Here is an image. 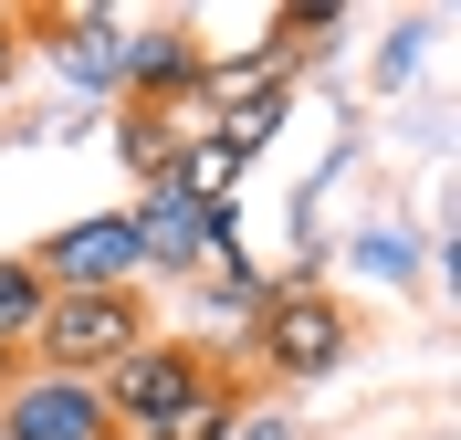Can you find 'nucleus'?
Here are the masks:
<instances>
[{"mask_svg": "<svg viewBox=\"0 0 461 440\" xmlns=\"http://www.w3.org/2000/svg\"><path fill=\"white\" fill-rule=\"evenodd\" d=\"M210 210H221V200L137 189V210H126V231H137V283H158V273H200V263H210Z\"/></svg>", "mask_w": 461, "mask_h": 440, "instance_id": "obj_8", "label": "nucleus"}, {"mask_svg": "<svg viewBox=\"0 0 461 440\" xmlns=\"http://www.w3.org/2000/svg\"><path fill=\"white\" fill-rule=\"evenodd\" d=\"M357 263H367V273H388V283H399V273H409V241H399V231H367V241H357Z\"/></svg>", "mask_w": 461, "mask_h": 440, "instance_id": "obj_13", "label": "nucleus"}, {"mask_svg": "<svg viewBox=\"0 0 461 440\" xmlns=\"http://www.w3.org/2000/svg\"><path fill=\"white\" fill-rule=\"evenodd\" d=\"M22 63H32V42H22V11H0V85H11Z\"/></svg>", "mask_w": 461, "mask_h": 440, "instance_id": "obj_14", "label": "nucleus"}, {"mask_svg": "<svg viewBox=\"0 0 461 440\" xmlns=\"http://www.w3.org/2000/svg\"><path fill=\"white\" fill-rule=\"evenodd\" d=\"M221 367H230V356L200 346V336H147V346H126L105 378H95L105 430H115V440H158L189 399H200V388H221Z\"/></svg>", "mask_w": 461, "mask_h": 440, "instance_id": "obj_2", "label": "nucleus"}, {"mask_svg": "<svg viewBox=\"0 0 461 440\" xmlns=\"http://www.w3.org/2000/svg\"><path fill=\"white\" fill-rule=\"evenodd\" d=\"M241 440H294V419H284V409H262V419H241Z\"/></svg>", "mask_w": 461, "mask_h": 440, "instance_id": "obj_15", "label": "nucleus"}, {"mask_svg": "<svg viewBox=\"0 0 461 440\" xmlns=\"http://www.w3.org/2000/svg\"><path fill=\"white\" fill-rule=\"evenodd\" d=\"M178 137H189V116H147V105H115V157L137 168V189H158V178H168Z\"/></svg>", "mask_w": 461, "mask_h": 440, "instance_id": "obj_10", "label": "nucleus"}, {"mask_svg": "<svg viewBox=\"0 0 461 440\" xmlns=\"http://www.w3.org/2000/svg\"><path fill=\"white\" fill-rule=\"evenodd\" d=\"M32 273H42L53 293L137 283V231H126V210H95V220H63L53 241H32Z\"/></svg>", "mask_w": 461, "mask_h": 440, "instance_id": "obj_5", "label": "nucleus"}, {"mask_svg": "<svg viewBox=\"0 0 461 440\" xmlns=\"http://www.w3.org/2000/svg\"><path fill=\"white\" fill-rule=\"evenodd\" d=\"M241 356H252V378H273V388H315V378H336L346 356H357V315H346V293H325V283H273L252 304V325H241Z\"/></svg>", "mask_w": 461, "mask_h": 440, "instance_id": "obj_1", "label": "nucleus"}, {"mask_svg": "<svg viewBox=\"0 0 461 440\" xmlns=\"http://www.w3.org/2000/svg\"><path fill=\"white\" fill-rule=\"evenodd\" d=\"M0 440H105V399H95V378L22 367V378L0 388Z\"/></svg>", "mask_w": 461, "mask_h": 440, "instance_id": "obj_7", "label": "nucleus"}, {"mask_svg": "<svg viewBox=\"0 0 461 440\" xmlns=\"http://www.w3.org/2000/svg\"><path fill=\"white\" fill-rule=\"evenodd\" d=\"M105 440H115V430H105Z\"/></svg>", "mask_w": 461, "mask_h": 440, "instance_id": "obj_17", "label": "nucleus"}, {"mask_svg": "<svg viewBox=\"0 0 461 440\" xmlns=\"http://www.w3.org/2000/svg\"><path fill=\"white\" fill-rule=\"evenodd\" d=\"M115 31H126V11H95V0H74V11H22V42L53 63L63 85H85V94H115Z\"/></svg>", "mask_w": 461, "mask_h": 440, "instance_id": "obj_6", "label": "nucleus"}, {"mask_svg": "<svg viewBox=\"0 0 461 440\" xmlns=\"http://www.w3.org/2000/svg\"><path fill=\"white\" fill-rule=\"evenodd\" d=\"M158 336V304L137 283H105V293H53L42 325H32V367L42 378H105L126 346Z\"/></svg>", "mask_w": 461, "mask_h": 440, "instance_id": "obj_3", "label": "nucleus"}, {"mask_svg": "<svg viewBox=\"0 0 461 440\" xmlns=\"http://www.w3.org/2000/svg\"><path fill=\"white\" fill-rule=\"evenodd\" d=\"M11 378H22V346H0V388H11Z\"/></svg>", "mask_w": 461, "mask_h": 440, "instance_id": "obj_16", "label": "nucleus"}, {"mask_svg": "<svg viewBox=\"0 0 461 440\" xmlns=\"http://www.w3.org/2000/svg\"><path fill=\"white\" fill-rule=\"evenodd\" d=\"M241 168H252V157H241V147H230L221 126H189L158 189H178V200H230V189H241Z\"/></svg>", "mask_w": 461, "mask_h": 440, "instance_id": "obj_9", "label": "nucleus"}, {"mask_svg": "<svg viewBox=\"0 0 461 440\" xmlns=\"http://www.w3.org/2000/svg\"><path fill=\"white\" fill-rule=\"evenodd\" d=\"M42 304H53V283L32 273V252H0V346H32Z\"/></svg>", "mask_w": 461, "mask_h": 440, "instance_id": "obj_12", "label": "nucleus"}, {"mask_svg": "<svg viewBox=\"0 0 461 440\" xmlns=\"http://www.w3.org/2000/svg\"><path fill=\"white\" fill-rule=\"evenodd\" d=\"M241 419H252V388L221 367V388H200V399H189V409H178L158 440H241Z\"/></svg>", "mask_w": 461, "mask_h": 440, "instance_id": "obj_11", "label": "nucleus"}, {"mask_svg": "<svg viewBox=\"0 0 461 440\" xmlns=\"http://www.w3.org/2000/svg\"><path fill=\"white\" fill-rule=\"evenodd\" d=\"M115 105H147V116L210 105V42L189 22H126L115 31Z\"/></svg>", "mask_w": 461, "mask_h": 440, "instance_id": "obj_4", "label": "nucleus"}]
</instances>
